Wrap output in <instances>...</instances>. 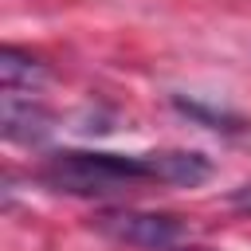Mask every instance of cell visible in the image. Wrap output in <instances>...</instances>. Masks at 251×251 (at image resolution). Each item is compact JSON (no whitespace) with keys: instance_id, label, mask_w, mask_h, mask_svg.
<instances>
[{"instance_id":"obj_5","label":"cell","mask_w":251,"mask_h":251,"mask_svg":"<svg viewBox=\"0 0 251 251\" xmlns=\"http://www.w3.org/2000/svg\"><path fill=\"white\" fill-rule=\"evenodd\" d=\"M0 82L4 90H39L47 82V63H39L31 51L20 47H4L0 51Z\"/></svg>"},{"instance_id":"obj_1","label":"cell","mask_w":251,"mask_h":251,"mask_svg":"<svg viewBox=\"0 0 251 251\" xmlns=\"http://www.w3.org/2000/svg\"><path fill=\"white\" fill-rule=\"evenodd\" d=\"M35 180L51 192L82 200H110L137 192L141 184H161L153 153H102V149H55L35 169Z\"/></svg>"},{"instance_id":"obj_7","label":"cell","mask_w":251,"mask_h":251,"mask_svg":"<svg viewBox=\"0 0 251 251\" xmlns=\"http://www.w3.org/2000/svg\"><path fill=\"white\" fill-rule=\"evenodd\" d=\"M231 204H235L239 212H251V184H243V188H235V192H231Z\"/></svg>"},{"instance_id":"obj_8","label":"cell","mask_w":251,"mask_h":251,"mask_svg":"<svg viewBox=\"0 0 251 251\" xmlns=\"http://www.w3.org/2000/svg\"><path fill=\"white\" fill-rule=\"evenodd\" d=\"M176 251H212V247H176Z\"/></svg>"},{"instance_id":"obj_4","label":"cell","mask_w":251,"mask_h":251,"mask_svg":"<svg viewBox=\"0 0 251 251\" xmlns=\"http://www.w3.org/2000/svg\"><path fill=\"white\" fill-rule=\"evenodd\" d=\"M157 157V180L176 188H196L212 176V161L196 149H153Z\"/></svg>"},{"instance_id":"obj_3","label":"cell","mask_w":251,"mask_h":251,"mask_svg":"<svg viewBox=\"0 0 251 251\" xmlns=\"http://www.w3.org/2000/svg\"><path fill=\"white\" fill-rule=\"evenodd\" d=\"M0 129L16 145H43L51 137V129H55V114L43 102H35L27 90H4Z\"/></svg>"},{"instance_id":"obj_6","label":"cell","mask_w":251,"mask_h":251,"mask_svg":"<svg viewBox=\"0 0 251 251\" xmlns=\"http://www.w3.org/2000/svg\"><path fill=\"white\" fill-rule=\"evenodd\" d=\"M173 106L180 110V114H188V118H196V122H204L208 129H235V126H243L235 114H227V110H212V106H204V102H188V98H173Z\"/></svg>"},{"instance_id":"obj_2","label":"cell","mask_w":251,"mask_h":251,"mask_svg":"<svg viewBox=\"0 0 251 251\" xmlns=\"http://www.w3.org/2000/svg\"><path fill=\"white\" fill-rule=\"evenodd\" d=\"M94 231L122 247L141 251H176L188 235L180 216L169 212H141V208H106L94 216Z\"/></svg>"}]
</instances>
